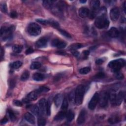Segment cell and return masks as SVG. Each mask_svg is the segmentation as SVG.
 Masks as SVG:
<instances>
[{
	"label": "cell",
	"instance_id": "40",
	"mask_svg": "<svg viewBox=\"0 0 126 126\" xmlns=\"http://www.w3.org/2000/svg\"><path fill=\"white\" fill-rule=\"evenodd\" d=\"M106 9L105 7H102L98 11L99 16H105L106 14Z\"/></svg>",
	"mask_w": 126,
	"mask_h": 126
},
{
	"label": "cell",
	"instance_id": "52",
	"mask_svg": "<svg viewBox=\"0 0 126 126\" xmlns=\"http://www.w3.org/2000/svg\"><path fill=\"white\" fill-rule=\"evenodd\" d=\"M124 78V76L123 74L120 73L119 75H118L117 76V78L118 79H123Z\"/></svg>",
	"mask_w": 126,
	"mask_h": 126
},
{
	"label": "cell",
	"instance_id": "50",
	"mask_svg": "<svg viewBox=\"0 0 126 126\" xmlns=\"http://www.w3.org/2000/svg\"><path fill=\"white\" fill-rule=\"evenodd\" d=\"M72 53L73 56H75L76 57H77L79 56V52L76 50H72Z\"/></svg>",
	"mask_w": 126,
	"mask_h": 126
},
{
	"label": "cell",
	"instance_id": "27",
	"mask_svg": "<svg viewBox=\"0 0 126 126\" xmlns=\"http://www.w3.org/2000/svg\"><path fill=\"white\" fill-rule=\"evenodd\" d=\"M70 101L72 103H76V91H72L69 96Z\"/></svg>",
	"mask_w": 126,
	"mask_h": 126
},
{
	"label": "cell",
	"instance_id": "31",
	"mask_svg": "<svg viewBox=\"0 0 126 126\" xmlns=\"http://www.w3.org/2000/svg\"><path fill=\"white\" fill-rule=\"evenodd\" d=\"M82 47V45L80 43H74L73 44H72V45H71L70 46V49L72 51V50H76L78 49H80L81 48V47Z\"/></svg>",
	"mask_w": 126,
	"mask_h": 126
},
{
	"label": "cell",
	"instance_id": "3",
	"mask_svg": "<svg viewBox=\"0 0 126 126\" xmlns=\"http://www.w3.org/2000/svg\"><path fill=\"white\" fill-rule=\"evenodd\" d=\"M95 25L99 29H107L109 25V21L106 16H100L96 19Z\"/></svg>",
	"mask_w": 126,
	"mask_h": 126
},
{
	"label": "cell",
	"instance_id": "47",
	"mask_svg": "<svg viewBox=\"0 0 126 126\" xmlns=\"http://www.w3.org/2000/svg\"><path fill=\"white\" fill-rule=\"evenodd\" d=\"M10 16L11 18H15L17 17V13L16 11H12L10 12Z\"/></svg>",
	"mask_w": 126,
	"mask_h": 126
},
{
	"label": "cell",
	"instance_id": "37",
	"mask_svg": "<svg viewBox=\"0 0 126 126\" xmlns=\"http://www.w3.org/2000/svg\"><path fill=\"white\" fill-rule=\"evenodd\" d=\"M36 21L43 25H47L49 24V20L43 19H36Z\"/></svg>",
	"mask_w": 126,
	"mask_h": 126
},
{
	"label": "cell",
	"instance_id": "6",
	"mask_svg": "<svg viewBox=\"0 0 126 126\" xmlns=\"http://www.w3.org/2000/svg\"><path fill=\"white\" fill-rule=\"evenodd\" d=\"M109 100V93L104 91L99 95V102L101 107H105L107 106Z\"/></svg>",
	"mask_w": 126,
	"mask_h": 126
},
{
	"label": "cell",
	"instance_id": "46",
	"mask_svg": "<svg viewBox=\"0 0 126 126\" xmlns=\"http://www.w3.org/2000/svg\"><path fill=\"white\" fill-rule=\"evenodd\" d=\"M89 54H90V52L88 50H84L82 53V55H83V58L86 59L89 56Z\"/></svg>",
	"mask_w": 126,
	"mask_h": 126
},
{
	"label": "cell",
	"instance_id": "14",
	"mask_svg": "<svg viewBox=\"0 0 126 126\" xmlns=\"http://www.w3.org/2000/svg\"><path fill=\"white\" fill-rule=\"evenodd\" d=\"M89 13H90V11L89 10V9L85 7H81L78 10V14L79 16L83 18H86L87 16H88Z\"/></svg>",
	"mask_w": 126,
	"mask_h": 126
},
{
	"label": "cell",
	"instance_id": "19",
	"mask_svg": "<svg viewBox=\"0 0 126 126\" xmlns=\"http://www.w3.org/2000/svg\"><path fill=\"white\" fill-rule=\"evenodd\" d=\"M66 111L61 110L55 117V120L56 121H61L64 119V118L66 117Z\"/></svg>",
	"mask_w": 126,
	"mask_h": 126
},
{
	"label": "cell",
	"instance_id": "15",
	"mask_svg": "<svg viewBox=\"0 0 126 126\" xmlns=\"http://www.w3.org/2000/svg\"><path fill=\"white\" fill-rule=\"evenodd\" d=\"M47 40L45 38H41L40 39L35 43V45L38 48H43L46 46Z\"/></svg>",
	"mask_w": 126,
	"mask_h": 126
},
{
	"label": "cell",
	"instance_id": "34",
	"mask_svg": "<svg viewBox=\"0 0 126 126\" xmlns=\"http://www.w3.org/2000/svg\"><path fill=\"white\" fill-rule=\"evenodd\" d=\"M22 65V63L20 61H15V62L12 63L11 66V68L13 69H17L21 67Z\"/></svg>",
	"mask_w": 126,
	"mask_h": 126
},
{
	"label": "cell",
	"instance_id": "49",
	"mask_svg": "<svg viewBox=\"0 0 126 126\" xmlns=\"http://www.w3.org/2000/svg\"><path fill=\"white\" fill-rule=\"evenodd\" d=\"M34 52V50L32 48H29L28 49L26 50V55H29L30 54Z\"/></svg>",
	"mask_w": 126,
	"mask_h": 126
},
{
	"label": "cell",
	"instance_id": "17",
	"mask_svg": "<svg viewBox=\"0 0 126 126\" xmlns=\"http://www.w3.org/2000/svg\"><path fill=\"white\" fill-rule=\"evenodd\" d=\"M25 119L29 123L31 124H35V118L34 116L30 112H27L24 116Z\"/></svg>",
	"mask_w": 126,
	"mask_h": 126
},
{
	"label": "cell",
	"instance_id": "21",
	"mask_svg": "<svg viewBox=\"0 0 126 126\" xmlns=\"http://www.w3.org/2000/svg\"><path fill=\"white\" fill-rule=\"evenodd\" d=\"M33 78L34 80L36 81H42L45 78V76L43 74L40 73H35L34 74L33 76Z\"/></svg>",
	"mask_w": 126,
	"mask_h": 126
},
{
	"label": "cell",
	"instance_id": "38",
	"mask_svg": "<svg viewBox=\"0 0 126 126\" xmlns=\"http://www.w3.org/2000/svg\"><path fill=\"white\" fill-rule=\"evenodd\" d=\"M46 124V120L44 118L40 117L38 120V125L39 126H44Z\"/></svg>",
	"mask_w": 126,
	"mask_h": 126
},
{
	"label": "cell",
	"instance_id": "29",
	"mask_svg": "<svg viewBox=\"0 0 126 126\" xmlns=\"http://www.w3.org/2000/svg\"><path fill=\"white\" fill-rule=\"evenodd\" d=\"M61 109L62 110H64V111H66L67 110L68 108V106H69V103H68V101L67 99L66 98H65L63 101L62 103L61 104Z\"/></svg>",
	"mask_w": 126,
	"mask_h": 126
},
{
	"label": "cell",
	"instance_id": "55",
	"mask_svg": "<svg viewBox=\"0 0 126 126\" xmlns=\"http://www.w3.org/2000/svg\"><path fill=\"white\" fill-rule=\"evenodd\" d=\"M86 1H83H83H80V3H86Z\"/></svg>",
	"mask_w": 126,
	"mask_h": 126
},
{
	"label": "cell",
	"instance_id": "23",
	"mask_svg": "<svg viewBox=\"0 0 126 126\" xmlns=\"http://www.w3.org/2000/svg\"><path fill=\"white\" fill-rule=\"evenodd\" d=\"M54 2L52 1H43V5L47 9H50L53 7Z\"/></svg>",
	"mask_w": 126,
	"mask_h": 126
},
{
	"label": "cell",
	"instance_id": "44",
	"mask_svg": "<svg viewBox=\"0 0 126 126\" xmlns=\"http://www.w3.org/2000/svg\"><path fill=\"white\" fill-rule=\"evenodd\" d=\"M105 75L104 73L102 72H100L99 73H98V74H97V75H96L95 77L97 79H99L103 78L105 77Z\"/></svg>",
	"mask_w": 126,
	"mask_h": 126
},
{
	"label": "cell",
	"instance_id": "48",
	"mask_svg": "<svg viewBox=\"0 0 126 126\" xmlns=\"http://www.w3.org/2000/svg\"><path fill=\"white\" fill-rule=\"evenodd\" d=\"M104 62H105V60H103V59H98V60L96 61V63L97 65H101L102 64H103Z\"/></svg>",
	"mask_w": 126,
	"mask_h": 126
},
{
	"label": "cell",
	"instance_id": "10",
	"mask_svg": "<svg viewBox=\"0 0 126 126\" xmlns=\"http://www.w3.org/2000/svg\"><path fill=\"white\" fill-rule=\"evenodd\" d=\"M39 94L38 93V92H36V91H34L33 92H31V93H30L27 96L26 98L24 99V101L27 102L31 101H35L38 98Z\"/></svg>",
	"mask_w": 126,
	"mask_h": 126
},
{
	"label": "cell",
	"instance_id": "12",
	"mask_svg": "<svg viewBox=\"0 0 126 126\" xmlns=\"http://www.w3.org/2000/svg\"><path fill=\"white\" fill-rule=\"evenodd\" d=\"M47 101L45 99H41L39 101V106L40 112L42 114H44L46 112Z\"/></svg>",
	"mask_w": 126,
	"mask_h": 126
},
{
	"label": "cell",
	"instance_id": "36",
	"mask_svg": "<svg viewBox=\"0 0 126 126\" xmlns=\"http://www.w3.org/2000/svg\"><path fill=\"white\" fill-rule=\"evenodd\" d=\"M91 71V69L89 67H85L79 70V73L82 75H86Z\"/></svg>",
	"mask_w": 126,
	"mask_h": 126
},
{
	"label": "cell",
	"instance_id": "16",
	"mask_svg": "<svg viewBox=\"0 0 126 126\" xmlns=\"http://www.w3.org/2000/svg\"><path fill=\"white\" fill-rule=\"evenodd\" d=\"M86 119V111L85 110H82L80 111L78 118L77 119V123L79 125L82 124L85 121Z\"/></svg>",
	"mask_w": 126,
	"mask_h": 126
},
{
	"label": "cell",
	"instance_id": "11",
	"mask_svg": "<svg viewBox=\"0 0 126 126\" xmlns=\"http://www.w3.org/2000/svg\"><path fill=\"white\" fill-rule=\"evenodd\" d=\"M108 35L111 38H117L120 35V32L115 27H112L108 32Z\"/></svg>",
	"mask_w": 126,
	"mask_h": 126
},
{
	"label": "cell",
	"instance_id": "1",
	"mask_svg": "<svg viewBox=\"0 0 126 126\" xmlns=\"http://www.w3.org/2000/svg\"><path fill=\"white\" fill-rule=\"evenodd\" d=\"M125 65V61L123 59H116L108 64V67L114 72H118Z\"/></svg>",
	"mask_w": 126,
	"mask_h": 126
},
{
	"label": "cell",
	"instance_id": "51",
	"mask_svg": "<svg viewBox=\"0 0 126 126\" xmlns=\"http://www.w3.org/2000/svg\"><path fill=\"white\" fill-rule=\"evenodd\" d=\"M7 122H8V119H7V118L6 117H5L1 121V123L2 124H5Z\"/></svg>",
	"mask_w": 126,
	"mask_h": 126
},
{
	"label": "cell",
	"instance_id": "28",
	"mask_svg": "<svg viewBox=\"0 0 126 126\" xmlns=\"http://www.w3.org/2000/svg\"><path fill=\"white\" fill-rule=\"evenodd\" d=\"M41 64L38 62H34L30 66V69L32 70H38L41 67Z\"/></svg>",
	"mask_w": 126,
	"mask_h": 126
},
{
	"label": "cell",
	"instance_id": "4",
	"mask_svg": "<svg viewBox=\"0 0 126 126\" xmlns=\"http://www.w3.org/2000/svg\"><path fill=\"white\" fill-rule=\"evenodd\" d=\"M27 32L29 35L32 36H38L41 32V27L35 23H31L29 24L27 27Z\"/></svg>",
	"mask_w": 126,
	"mask_h": 126
},
{
	"label": "cell",
	"instance_id": "45",
	"mask_svg": "<svg viewBox=\"0 0 126 126\" xmlns=\"http://www.w3.org/2000/svg\"><path fill=\"white\" fill-rule=\"evenodd\" d=\"M13 104L14 105L18 107H21L23 106V103H22V102L18 100H14L13 101Z\"/></svg>",
	"mask_w": 126,
	"mask_h": 126
},
{
	"label": "cell",
	"instance_id": "13",
	"mask_svg": "<svg viewBox=\"0 0 126 126\" xmlns=\"http://www.w3.org/2000/svg\"><path fill=\"white\" fill-rule=\"evenodd\" d=\"M124 96H125L124 93L122 91L119 92V93L116 95L115 106H120L121 104V103L122 102L123 99L124 98Z\"/></svg>",
	"mask_w": 126,
	"mask_h": 126
},
{
	"label": "cell",
	"instance_id": "43",
	"mask_svg": "<svg viewBox=\"0 0 126 126\" xmlns=\"http://www.w3.org/2000/svg\"><path fill=\"white\" fill-rule=\"evenodd\" d=\"M1 10L3 11L4 13H6L7 11V6L5 3H2L1 4Z\"/></svg>",
	"mask_w": 126,
	"mask_h": 126
},
{
	"label": "cell",
	"instance_id": "30",
	"mask_svg": "<svg viewBox=\"0 0 126 126\" xmlns=\"http://www.w3.org/2000/svg\"><path fill=\"white\" fill-rule=\"evenodd\" d=\"M36 91L37 92H38V93L40 95L41 93H46V92H48L49 91V88L47 87L42 86V87L39 88L38 89L36 90Z\"/></svg>",
	"mask_w": 126,
	"mask_h": 126
},
{
	"label": "cell",
	"instance_id": "2",
	"mask_svg": "<svg viewBox=\"0 0 126 126\" xmlns=\"http://www.w3.org/2000/svg\"><path fill=\"white\" fill-rule=\"evenodd\" d=\"M85 92V87L83 85L77 86L76 90V103L79 106L82 104Z\"/></svg>",
	"mask_w": 126,
	"mask_h": 126
},
{
	"label": "cell",
	"instance_id": "26",
	"mask_svg": "<svg viewBox=\"0 0 126 126\" xmlns=\"http://www.w3.org/2000/svg\"><path fill=\"white\" fill-rule=\"evenodd\" d=\"M116 96V94L114 92H111L110 94H109V100H110L111 103L113 106H115Z\"/></svg>",
	"mask_w": 126,
	"mask_h": 126
},
{
	"label": "cell",
	"instance_id": "9",
	"mask_svg": "<svg viewBox=\"0 0 126 126\" xmlns=\"http://www.w3.org/2000/svg\"><path fill=\"white\" fill-rule=\"evenodd\" d=\"M51 45L53 47H57L59 49H62L65 48L66 46V43L65 41L60 39H56L53 40L52 41Z\"/></svg>",
	"mask_w": 126,
	"mask_h": 126
},
{
	"label": "cell",
	"instance_id": "54",
	"mask_svg": "<svg viewBox=\"0 0 126 126\" xmlns=\"http://www.w3.org/2000/svg\"><path fill=\"white\" fill-rule=\"evenodd\" d=\"M124 10L125 13H126V2H125L124 4Z\"/></svg>",
	"mask_w": 126,
	"mask_h": 126
},
{
	"label": "cell",
	"instance_id": "33",
	"mask_svg": "<svg viewBox=\"0 0 126 126\" xmlns=\"http://www.w3.org/2000/svg\"><path fill=\"white\" fill-rule=\"evenodd\" d=\"M7 113H8L9 118H10V119L12 121H14L16 120V116L14 112L12 110H7Z\"/></svg>",
	"mask_w": 126,
	"mask_h": 126
},
{
	"label": "cell",
	"instance_id": "32",
	"mask_svg": "<svg viewBox=\"0 0 126 126\" xmlns=\"http://www.w3.org/2000/svg\"><path fill=\"white\" fill-rule=\"evenodd\" d=\"M23 49V47L19 45H14L13 46V51L16 53H20Z\"/></svg>",
	"mask_w": 126,
	"mask_h": 126
},
{
	"label": "cell",
	"instance_id": "25",
	"mask_svg": "<svg viewBox=\"0 0 126 126\" xmlns=\"http://www.w3.org/2000/svg\"><path fill=\"white\" fill-rule=\"evenodd\" d=\"M120 121V118L118 116H114L109 118L108 122L111 124H115L117 123H119Z\"/></svg>",
	"mask_w": 126,
	"mask_h": 126
},
{
	"label": "cell",
	"instance_id": "5",
	"mask_svg": "<svg viewBox=\"0 0 126 126\" xmlns=\"http://www.w3.org/2000/svg\"><path fill=\"white\" fill-rule=\"evenodd\" d=\"M14 30V27L13 26H11L9 27H2L1 30V35L4 40L11 39L12 32Z\"/></svg>",
	"mask_w": 126,
	"mask_h": 126
},
{
	"label": "cell",
	"instance_id": "39",
	"mask_svg": "<svg viewBox=\"0 0 126 126\" xmlns=\"http://www.w3.org/2000/svg\"><path fill=\"white\" fill-rule=\"evenodd\" d=\"M59 31L60 32V33L63 35H64V36H65L66 38H68V39H71V35H70L69 33H68L67 32H66V31L64 30L59 29Z\"/></svg>",
	"mask_w": 126,
	"mask_h": 126
},
{
	"label": "cell",
	"instance_id": "7",
	"mask_svg": "<svg viewBox=\"0 0 126 126\" xmlns=\"http://www.w3.org/2000/svg\"><path fill=\"white\" fill-rule=\"evenodd\" d=\"M99 100V94L98 93H96L93 96V97L91 99L89 103L88 104V108L89 109L93 110H94L98 103Z\"/></svg>",
	"mask_w": 126,
	"mask_h": 126
},
{
	"label": "cell",
	"instance_id": "22",
	"mask_svg": "<svg viewBox=\"0 0 126 126\" xmlns=\"http://www.w3.org/2000/svg\"><path fill=\"white\" fill-rule=\"evenodd\" d=\"M74 118H75V113H74V112L72 110H69L68 113H66V120H67V121L69 122H71L73 120Z\"/></svg>",
	"mask_w": 126,
	"mask_h": 126
},
{
	"label": "cell",
	"instance_id": "53",
	"mask_svg": "<svg viewBox=\"0 0 126 126\" xmlns=\"http://www.w3.org/2000/svg\"><path fill=\"white\" fill-rule=\"evenodd\" d=\"M4 50L3 49V48H1V58L2 59V57L4 55Z\"/></svg>",
	"mask_w": 126,
	"mask_h": 126
},
{
	"label": "cell",
	"instance_id": "42",
	"mask_svg": "<svg viewBox=\"0 0 126 126\" xmlns=\"http://www.w3.org/2000/svg\"><path fill=\"white\" fill-rule=\"evenodd\" d=\"M49 24L51 25L52 26H53L54 27L56 28H58L59 27V24L58 23V22L56 21H54L53 20H49Z\"/></svg>",
	"mask_w": 126,
	"mask_h": 126
},
{
	"label": "cell",
	"instance_id": "24",
	"mask_svg": "<svg viewBox=\"0 0 126 126\" xmlns=\"http://www.w3.org/2000/svg\"><path fill=\"white\" fill-rule=\"evenodd\" d=\"M30 107V110L32 113L35 116H39L40 115V110L39 107H38L36 106H32Z\"/></svg>",
	"mask_w": 126,
	"mask_h": 126
},
{
	"label": "cell",
	"instance_id": "20",
	"mask_svg": "<svg viewBox=\"0 0 126 126\" xmlns=\"http://www.w3.org/2000/svg\"><path fill=\"white\" fill-rule=\"evenodd\" d=\"M55 105L57 107H59L62 104L63 101V96L61 94H57L54 98Z\"/></svg>",
	"mask_w": 126,
	"mask_h": 126
},
{
	"label": "cell",
	"instance_id": "35",
	"mask_svg": "<svg viewBox=\"0 0 126 126\" xmlns=\"http://www.w3.org/2000/svg\"><path fill=\"white\" fill-rule=\"evenodd\" d=\"M30 76V73L28 71H25L21 76V80L22 81H26L27 80Z\"/></svg>",
	"mask_w": 126,
	"mask_h": 126
},
{
	"label": "cell",
	"instance_id": "41",
	"mask_svg": "<svg viewBox=\"0 0 126 126\" xmlns=\"http://www.w3.org/2000/svg\"><path fill=\"white\" fill-rule=\"evenodd\" d=\"M46 113L47 116H50L51 114V105L50 102L48 101H47L46 103Z\"/></svg>",
	"mask_w": 126,
	"mask_h": 126
},
{
	"label": "cell",
	"instance_id": "18",
	"mask_svg": "<svg viewBox=\"0 0 126 126\" xmlns=\"http://www.w3.org/2000/svg\"><path fill=\"white\" fill-rule=\"evenodd\" d=\"M100 5V2L97 0H94L90 2V6L92 9V11L97 12L99 10Z\"/></svg>",
	"mask_w": 126,
	"mask_h": 126
},
{
	"label": "cell",
	"instance_id": "8",
	"mask_svg": "<svg viewBox=\"0 0 126 126\" xmlns=\"http://www.w3.org/2000/svg\"><path fill=\"white\" fill-rule=\"evenodd\" d=\"M120 10L118 7H114L110 10V17L112 21H116L120 16Z\"/></svg>",
	"mask_w": 126,
	"mask_h": 126
}]
</instances>
